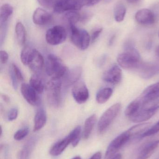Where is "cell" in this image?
Returning <instances> with one entry per match:
<instances>
[{"instance_id":"6da1fadb","label":"cell","mask_w":159,"mask_h":159,"mask_svg":"<svg viewBox=\"0 0 159 159\" xmlns=\"http://www.w3.org/2000/svg\"><path fill=\"white\" fill-rule=\"evenodd\" d=\"M117 60L119 67L126 69H138L142 64L139 52L129 43L125 51L118 55Z\"/></svg>"},{"instance_id":"7a4b0ae2","label":"cell","mask_w":159,"mask_h":159,"mask_svg":"<svg viewBox=\"0 0 159 159\" xmlns=\"http://www.w3.org/2000/svg\"><path fill=\"white\" fill-rule=\"evenodd\" d=\"M45 70L47 74L51 77V79H60L67 72V67L63 61L53 54L48 56Z\"/></svg>"},{"instance_id":"3957f363","label":"cell","mask_w":159,"mask_h":159,"mask_svg":"<svg viewBox=\"0 0 159 159\" xmlns=\"http://www.w3.org/2000/svg\"><path fill=\"white\" fill-rule=\"evenodd\" d=\"M121 108V104L116 103L110 107L102 115L98 123V132L100 134L106 131L116 118Z\"/></svg>"},{"instance_id":"277c9868","label":"cell","mask_w":159,"mask_h":159,"mask_svg":"<svg viewBox=\"0 0 159 159\" xmlns=\"http://www.w3.org/2000/svg\"><path fill=\"white\" fill-rule=\"evenodd\" d=\"M143 108L151 107L159 104V82L147 87L143 91L140 99Z\"/></svg>"},{"instance_id":"5b68a950","label":"cell","mask_w":159,"mask_h":159,"mask_svg":"<svg viewBox=\"0 0 159 159\" xmlns=\"http://www.w3.org/2000/svg\"><path fill=\"white\" fill-rule=\"evenodd\" d=\"M62 82L60 79H51L46 85L47 97L49 104L58 107L61 101Z\"/></svg>"},{"instance_id":"8992f818","label":"cell","mask_w":159,"mask_h":159,"mask_svg":"<svg viewBox=\"0 0 159 159\" xmlns=\"http://www.w3.org/2000/svg\"><path fill=\"white\" fill-rule=\"evenodd\" d=\"M71 41L80 50H86L89 46L91 36L86 30L78 29L75 25H70Z\"/></svg>"},{"instance_id":"52a82bcc","label":"cell","mask_w":159,"mask_h":159,"mask_svg":"<svg viewBox=\"0 0 159 159\" xmlns=\"http://www.w3.org/2000/svg\"><path fill=\"white\" fill-rule=\"evenodd\" d=\"M132 139L131 135L127 130L116 137L109 144L105 152L104 159H111L119 149Z\"/></svg>"},{"instance_id":"ba28073f","label":"cell","mask_w":159,"mask_h":159,"mask_svg":"<svg viewBox=\"0 0 159 159\" xmlns=\"http://www.w3.org/2000/svg\"><path fill=\"white\" fill-rule=\"evenodd\" d=\"M67 37V33L64 27L55 26L48 30L46 34V41L51 45H58L64 42Z\"/></svg>"},{"instance_id":"9c48e42d","label":"cell","mask_w":159,"mask_h":159,"mask_svg":"<svg viewBox=\"0 0 159 159\" xmlns=\"http://www.w3.org/2000/svg\"><path fill=\"white\" fill-rule=\"evenodd\" d=\"M159 141L147 142L141 146L135 152L133 159H148L159 146Z\"/></svg>"},{"instance_id":"30bf717a","label":"cell","mask_w":159,"mask_h":159,"mask_svg":"<svg viewBox=\"0 0 159 159\" xmlns=\"http://www.w3.org/2000/svg\"><path fill=\"white\" fill-rule=\"evenodd\" d=\"M72 93L76 102L79 104L86 102L89 97L88 89L83 81H78L74 84Z\"/></svg>"},{"instance_id":"8fae6325","label":"cell","mask_w":159,"mask_h":159,"mask_svg":"<svg viewBox=\"0 0 159 159\" xmlns=\"http://www.w3.org/2000/svg\"><path fill=\"white\" fill-rule=\"evenodd\" d=\"M159 110V105L151 107L141 109L134 116L130 118L134 123H141L148 120L152 117Z\"/></svg>"},{"instance_id":"7c38bea8","label":"cell","mask_w":159,"mask_h":159,"mask_svg":"<svg viewBox=\"0 0 159 159\" xmlns=\"http://www.w3.org/2000/svg\"><path fill=\"white\" fill-rule=\"evenodd\" d=\"M122 78V70L119 66L115 65L103 75V80L105 82L113 85L120 83Z\"/></svg>"},{"instance_id":"4fadbf2b","label":"cell","mask_w":159,"mask_h":159,"mask_svg":"<svg viewBox=\"0 0 159 159\" xmlns=\"http://www.w3.org/2000/svg\"><path fill=\"white\" fill-rule=\"evenodd\" d=\"M21 92L24 99L30 104L35 106L40 102L38 93L30 84L22 83L21 87Z\"/></svg>"},{"instance_id":"5bb4252c","label":"cell","mask_w":159,"mask_h":159,"mask_svg":"<svg viewBox=\"0 0 159 159\" xmlns=\"http://www.w3.org/2000/svg\"><path fill=\"white\" fill-rule=\"evenodd\" d=\"M28 65L30 69L34 72H39L43 69L44 65V61L43 56L38 50L33 49Z\"/></svg>"},{"instance_id":"9a60e30c","label":"cell","mask_w":159,"mask_h":159,"mask_svg":"<svg viewBox=\"0 0 159 159\" xmlns=\"http://www.w3.org/2000/svg\"><path fill=\"white\" fill-rule=\"evenodd\" d=\"M135 19L138 23L145 25H152L156 21L154 13L147 8L139 10L135 15Z\"/></svg>"},{"instance_id":"2e32d148","label":"cell","mask_w":159,"mask_h":159,"mask_svg":"<svg viewBox=\"0 0 159 159\" xmlns=\"http://www.w3.org/2000/svg\"><path fill=\"white\" fill-rule=\"evenodd\" d=\"M53 16L51 14L43 8H36L33 16L34 23L36 25H45L51 22Z\"/></svg>"},{"instance_id":"e0dca14e","label":"cell","mask_w":159,"mask_h":159,"mask_svg":"<svg viewBox=\"0 0 159 159\" xmlns=\"http://www.w3.org/2000/svg\"><path fill=\"white\" fill-rule=\"evenodd\" d=\"M72 137L71 134H69V135L65 137L64 139L55 144L50 149L49 153L51 156L54 157L61 155L66 149L68 145L70 143L72 144Z\"/></svg>"},{"instance_id":"ac0fdd59","label":"cell","mask_w":159,"mask_h":159,"mask_svg":"<svg viewBox=\"0 0 159 159\" xmlns=\"http://www.w3.org/2000/svg\"><path fill=\"white\" fill-rule=\"evenodd\" d=\"M82 74V69L80 67H77L73 68L70 71H67L65 76V85L70 86L75 84L80 78Z\"/></svg>"},{"instance_id":"d6986e66","label":"cell","mask_w":159,"mask_h":159,"mask_svg":"<svg viewBox=\"0 0 159 159\" xmlns=\"http://www.w3.org/2000/svg\"><path fill=\"white\" fill-rule=\"evenodd\" d=\"M46 121V114L44 110L43 109H39L35 116L34 131L40 130L45 125Z\"/></svg>"},{"instance_id":"ffe728a7","label":"cell","mask_w":159,"mask_h":159,"mask_svg":"<svg viewBox=\"0 0 159 159\" xmlns=\"http://www.w3.org/2000/svg\"><path fill=\"white\" fill-rule=\"evenodd\" d=\"M151 125V123L146 122L137 124L130 128L128 130L131 135L132 139L136 137L140 139L141 135L150 128Z\"/></svg>"},{"instance_id":"44dd1931","label":"cell","mask_w":159,"mask_h":159,"mask_svg":"<svg viewBox=\"0 0 159 159\" xmlns=\"http://www.w3.org/2000/svg\"><path fill=\"white\" fill-rule=\"evenodd\" d=\"M97 121V116L95 114L89 117L85 122L84 131H83V138L85 140L88 139L92 132L93 128Z\"/></svg>"},{"instance_id":"7402d4cb","label":"cell","mask_w":159,"mask_h":159,"mask_svg":"<svg viewBox=\"0 0 159 159\" xmlns=\"http://www.w3.org/2000/svg\"><path fill=\"white\" fill-rule=\"evenodd\" d=\"M141 75L144 79H148L156 74L159 71V67L155 64H142Z\"/></svg>"},{"instance_id":"603a6c76","label":"cell","mask_w":159,"mask_h":159,"mask_svg":"<svg viewBox=\"0 0 159 159\" xmlns=\"http://www.w3.org/2000/svg\"><path fill=\"white\" fill-rule=\"evenodd\" d=\"M13 12V7L8 3L4 4L2 6L0 11V22L1 28L4 27L9 17Z\"/></svg>"},{"instance_id":"cb8c5ba5","label":"cell","mask_w":159,"mask_h":159,"mask_svg":"<svg viewBox=\"0 0 159 159\" xmlns=\"http://www.w3.org/2000/svg\"><path fill=\"white\" fill-rule=\"evenodd\" d=\"M113 93V89L105 88L100 90L96 95V99L99 104L105 103L111 98Z\"/></svg>"},{"instance_id":"d4e9b609","label":"cell","mask_w":159,"mask_h":159,"mask_svg":"<svg viewBox=\"0 0 159 159\" xmlns=\"http://www.w3.org/2000/svg\"><path fill=\"white\" fill-rule=\"evenodd\" d=\"M30 84L38 94L43 93L44 89V84L43 80L36 75L31 76L30 80Z\"/></svg>"},{"instance_id":"484cf974","label":"cell","mask_w":159,"mask_h":159,"mask_svg":"<svg viewBox=\"0 0 159 159\" xmlns=\"http://www.w3.org/2000/svg\"><path fill=\"white\" fill-rule=\"evenodd\" d=\"M88 0H70L64 9L67 11H77L80 10L84 6L87 5Z\"/></svg>"},{"instance_id":"4316f807","label":"cell","mask_w":159,"mask_h":159,"mask_svg":"<svg viewBox=\"0 0 159 159\" xmlns=\"http://www.w3.org/2000/svg\"><path fill=\"white\" fill-rule=\"evenodd\" d=\"M142 105V102L140 99L133 101L125 109V115L129 118L131 117L141 109Z\"/></svg>"},{"instance_id":"83f0119b","label":"cell","mask_w":159,"mask_h":159,"mask_svg":"<svg viewBox=\"0 0 159 159\" xmlns=\"http://www.w3.org/2000/svg\"><path fill=\"white\" fill-rule=\"evenodd\" d=\"M16 36L18 43L20 45H23L26 42V30L24 25L20 22H17L15 28Z\"/></svg>"},{"instance_id":"f1b7e54d","label":"cell","mask_w":159,"mask_h":159,"mask_svg":"<svg viewBox=\"0 0 159 159\" xmlns=\"http://www.w3.org/2000/svg\"><path fill=\"white\" fill-rule=\"evenodd\" d=\"M81 18V15L77 11H69L64 16V18L69 22L70 25H75L76 23L80 20Z\"/></svg>"},{"instance_id":"f546056e","label":"cell","mask_w":159,"mask_h":159,"mask_svg":"<svg viewBox=\"0 0 159 159\" xmlns=\"http://www.w3.org/2000/svg\"><path fill=\"white\" fill-rule=\"evenodd\" d=\"M126 14V8L123 4L118 5L115 9V18L117 22L123 21Z\"/></svg>"},{"instance_id":"4dcf8cb0","label":"cell","mask_w":159,"mask_h":159,"mask_svg":"<svg viewBox=\"0 0 159 159\" xmlns=\"http://www.w3.org/2000/svg\"><path fill=\"white\" fill-rule=\"evenodd\" d=\"M33 49L29 46L23 48L21 53V60L24 65H28Z\"/></svg>"},{"instance_id":"1f68e13d","label":"cell","mask_w":159,"mask_h":159,"mask_svg":"<svg viewBox=\"0 0 159 159\" xmlns=\"http://www.w3.org/2000/svg\"><path fill=\"white\" fill-rule=\"evenodd\" d=\"M81 132V128L80 126H77L75 128L71 133V135L72 136L73 141L72 144L73 147H75L79 143L80 140V134Z\"/></svg>"},{"instance_id":"d6a6232c","label":"cell","mask_w":159,"mask_h":159,"mask_svg":"<svg viewBox=\"0 0 159 159\" xmlns=\"http://www.w3.org/2000/svg\"><path fill=\"white\" fill-rule=\"evenodd\" d=\"M158 132H159V120L155 125L150 127L143 134L140 136V139L146 137L152 136L154 134H157Z\"/></svg>"},{"instance_id":"836d02e7","label":"cell","mask_w":159,"mask_h":159,"mask_svg":"<svg viewBox=\"0 0 159 159\" xmlns=\"http://www.w3.org/2000/svg\"><path fill=\"white\" fill-rule=\"evenodd\" d=\"M29 133V128H24L20 129L15 133L14 135V139L16 141H21L27 136Z\"/></svg>"},{"instance_id":"e575fe53","label":"cell","mask_w":159,"mask_h":159,"mask_svg":"<svg viewBox=\"0 0 159 159\" xmlns=\"http://www.w3.org/2000/svg\"><path fill=\"white\" fill-rule=\"evenodd\" d=\"M9 70L14 74L18 80L22 81L23 80V76L19 68L15 64H12Z\"/></svg>"},{"instance_id":"d590c367","label":"cell","mask_w":159,"mask_h":159,"mask_svg":"<svg viewBox=\"0 0 159 159\" xmlns=\"http://www.w3.org/2000/svg\"><path fill=\"white\" fill-rule=\"evenodd\" d=\"M18 109L16 108H13L10 109L7 115V119L9 121H13L17 117Z\"/></svg>"},{"instance_id":"8d00e7d4","label":"cell","mask_w":159,"mask_h":159,"mask_svg":"<svg viewBox=\"0 0 159 159\" xmlns=\"http://www.w3.org/2000/svg\"><path fill=\"white\" fill-rule=\"evenodd\" d=\"M103 29L102 28H99L96 30H94L91 36V43H94L96 41L98 37L100 36V34L102 31Z\"/></svg>"},{"instance_id":"74e56055","label":"cell","mask_w":159,"mask_h":159,"mask_svg":"<svg viewBox=\"0 0 159 159\" xmlns=\"http://www.w3.org/2000/svg\"><path fill=\"white\" fill-rule=\"evenodd\" d=\"M40 5L45 8H50L53 3L54 0H37Z\"/></svg>"},{"instance_id":"f35d334b","label":"cell","mask_w":159,"mask_h":159,"mask_svg":"<svg viewBox=\"0 0 159 159\" xmlns=\"http://www.w3.org/2000/svg\"><path fill=\"white\" fill-rule=\"evenodd\" d=\"M30 154V147L26 146L22 149L20 155V159H28Z\"/></svg>"},{"instance_id":"ab89813d","label":"cell","mask_w":159,"mask_h":159,"mask_svg":"<svg viewBox=\"0 0 159 159\" xmlns=\"http://www.w3.org/2000/svg\"><path fill=\"white\" fill-rule=\"evenodd\" d=\"M9 56L8 54L4 50H1L0 52V60L2 64H5L8 60Z\"/></svg>"},{"instance_id":"60d3db41","label":"cell","mask_w":159,"mask_h":159,"mask_svg":"<svg viewBox=\"0 0 159 159\" xmlns=\"http://www.w3.org/2000/svg\"><path fill=\"white\" fill-rule=\"evenodd\" d=\"M102 154L101 152H98L94 154L90 159H101Z\"/></svg>"},{"instance_id":"b9f144b4","label":"cell","mask_w":159,"mask_h":159,"mask_svg":"<svg viewBox=\"0 0 159 159\" xmlns=\"http://www.w3.org/2000/svg\"><path fill=\"white\" fill-rule=\"evenodd\" d=\"M101 0H88V3L87 6H91L94 5L98 3Z\"/></svg>"},{"instance_id":"7bdbcfd3","label":"cell","mask_w":159,"mask_h":159,"mask_svg":"<svg viewBox=\"0 0 159 159\" xmlns=\"http://www.w3.org/2000/svg\"><path fill=\"white\" fill-rule=\"evenodd\" d=\"M1 97H2V99L5 102L9 103L10 102V98H9L8 95H6V94H2Z\"/></svg>"},{"instance_id":"ee69618b","label":"cell","mask_w":159,"mask_h":159,"mask_svg":"<svg viewBox=\"0 0 159 159\" xmlns=\"http://www.w3.org/2000/svg\"><path fill=\"white\" fill-rule=\"evenodd\" d=\"M111 159H122V155L120 154H117Z\"/></svg>"},{"instance_id":"f6af8a7d","label":"cell","mask_w":159,"mask_h":159,"mask_svg":"<svg viewBox=\"0 0 159 159\" xmlns=\"http://www.w3.org/2000/svg\"><path fill=\"white\" fill-rule=\"evenodd\" d=\"M139 1L140 0H127L128 2L130 3H134L137 2Z\"/></svg>"},{"instance_id":"bcb514c9","label":"cell","mask_w":159,"mask_h":159,"mask_svg":"<svg viewBox=\"0 0 159 159\" xmlns=\"http://www.w3.org/2000/svg\"><path fill=\"white\" fill-rule=\"evenodd\" d=\"M156 55H157L158 57H159V46H157V47L156 48Z\"/></svg>"},{"instance_id":"7dc6e473","label":"cell","mask_w":159,"mask_h":159,"mask_svg":"<svg viewBox=\"0 0 159 159\" xmlns=\"http://www.w3.org/2000/svg\"><path fill=\"white\" fill-rule=\"evenodd\" d=\"M72 159H81V157H75L73 158H72Z\"/></svg>"},{"instance_id":"c3c4849f","label":"cell","mask_w":159,"mask_h":159,"mask_svg":"<svg viewBox=\"0 0 159 159\" xmlns=\"http://www.w3.org/2000/svg\"><path fill=\"white\" fill-rule=\"evenodd\" d=\"M112 39H111V40H114V37H113V38H112ZM110 43H112V41H110Z\"/></svg>"},{"instance_id":"681fc988","label":"cell","mask_w":159,"mask_h":159,"mask_svg":"<svg viewBox=\"0 0 159 159\" xmlns=\"http://www.w3.org/2000/svg\"><path fill=\"white\" fill-rule=\"evenodd\" d=\"M156 159H159V155L157 157Z\"/></svg>"},{"instance_id":"f907efd6","label":"cell","mask_w":159,"mask_h":159,"mask_svg":"<svg viewBox=\"0 0 159 159\" xmlns=\"http://www.w3.org/2000/svg\"></svg>"}]
</instances>
